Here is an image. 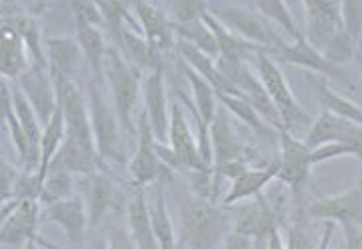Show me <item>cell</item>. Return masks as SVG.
<instances>
[{
	"instance_id": "1",
	"label": "cell",
	"mask_w": 362,
	"mask_h": 249,
	"mask_svg": "<svg viewBox=\"0 0 362 249\" xmlns=\"http://www.w3.org/2000/svg\"><path fill=\"white\" fill-rule=\"evenodd\" d=\"M180 239L177 248H216L222 245L226 236L232 231L234 216H230L224 208L216 206L212 200L188 198L180 208Z\"/></svg>"
},
{
	"instance_id": "2",
	"label": "cell",
	"mask_w": 362,
	"mask_h": 249,
	"mask_svg": "<svg viewBox=\"0 0 362 249\" xmlns=\"http://www.w3.org/2000/svg\"><path fill=\"white\" fill-rule=\"evenodd\" d=\"M103 73L111 91V101L119 123L129 135H133L137 130L133 125V111L137 107L139 93H141V70L125 60L117 48H109L103 63Z\"/></svg>"
},
{
	"instance_id": "3",
	"label": "cell",
	"mask_w": 362,
	"mask_h": 249,
	"mask_svg": "<svg viewBox=\"0 0 362 249\" xmlns=\"http://www.w3.org/2000/svg\"><path fill=\"white\" fill-rule=\"evenodd\" d=\"M255 68H257V75L259 80L265 85V90L269 93V97L274 101V105L279 111V117H281V123H284V129H287L289 133H293L301 127H311V117L305 113L299 103L295 101V95L291 87L287 85V80L284 78L281 70L277 68L272 58H269V51H257L254 56Z\"/></svg>"
},
{
	"instance_id": "4",
	"label": "cell",
	"mask_w": 362,
	"mask_h": 249,
	"mask_svg": "<svg viewBox=\"0 0 362 249\" xmlns=\"http://www.w3.org/2000/svg\"><path fill=\"white\" fill-rule=\"evenodd\" d=\"M98 81H91L89 87V115H91V127H93V139L98 149L99 159L105 162H123V147L119 137V117L115 107L103 97L99 91Z\"/></svg>"
},
{
	"instance_id": "5",
	"label": "cell",
	"mask_w": 362,
	"mask_h": 249,
	"mask_svg": "<svg viewBox=\"0 0 362 249\" xmlns=\"http://www.w3.org/2000/svg\"><path fill=\"white\" fill-rule=\"evenodd\" d=\"M58 91V105L64 113L66 121V130L68 137L79 140L81 145L95 149V139H93V127H91V115L89 107L79 93L74 78L66 75H52Z\"/></svg>"
},
{
	"instance_id": "6",
	"label": "cell",
	"mask_w": 362,
	"mask_h": 249,
	"mask_svg": "<svg viewBox=\"0 0 362 249\" xmlns=\"http://www.w3.org/2000/svg\"><path fill=\"white\" fill-rule=\"evenodd\" d=\"M214 14L238 36H242L244 40L252 42V44L262 46L267 51H277L285 44L279 38V34L274 30L272 20H267L259 12L245 11L240 6L226 4V6L216 8Z\"/></svg>"
},
{
	"instance_id": "7",
	"label": "cell",
	"mask_w": 362,
	"mask_h": 249,
	"mask_svg": "<svg viewBox=\"0 0 362 249\" xmlns=\"http://www.w3.org/2000/svg\"><path fill=\"white\" fill-rule=\"evenodd\" d=\"M137 133L139 145L133 159L129 160V176H131L133 186H147L165 178V174H168L170 169L158 157L157 147H155L157 137L145 111L139 115Z\"/></svg>"
},
{
	"instance_id": "8",
	"label": "cell",
	"mask_w": 362,
	"mask_h": 249,
	"mask_svg": "<svg viewBox=\"0 0 362 249\" xmlns=\"http://www.w3.org/2000/svg\"><path fill=\"white\" fill-rule=\"evenodd\" d=\"M40 209L38 200H18L16 206L2 216L0 248H32L34 243H44L38 238Z\"/></svg>"
},
{
	"instance_id": "9",
	"label": "cell",
	"mask_w": 362,
	"mask_h": 249,
	"mask_svg": "<svg viewBox=\"0 0 362 249\" xmlns=\"http://www.w3.org/2000/svg\"><path fill=\"white\" fill-rule=\"evenodd\" d=\"M307 11V40L323 54L344 30L341 0H303Z\"/></svg>"
},
{
	"instance_id": "10",
	"label": "cell",
	"mask_w": 362,
	"mask_h": 249,
	"mask_svg": "<svg viewBox=\"0 0 362 249\" xmlns=\"http://www.w3.org/2000/svg\"><path fill=\"white\" fill-rule=\"evenodd\" d=\"M305 145L313 150L317 147H321L325 142H331V140H343L349 142L351 147L356 150V159L361 160L362 169V127L356 125L353 121L344 119L341 115H337L333 111L325 109L317 119L311 123V127L307 129L305 135ZM362 174V170H361Z\"/></svg>"
},
{
	"instance_id": "11",
	"label": "cell",
	"mask_w": 362,
	"mask_h": 249,
	"mask_svg": "<svg viewBox=\"0 0 362 249\" xmlns=\"http://www.w3.org/2000/svg\"><path fill=\"white\" fill-rule=\"evenodd\" d=\"M40 224H56L62 228L64 236L71 245H79L89 231L88 208L83 198L76 194L71 198H64L42 206L40 209Z\"/></svg>"
},
{
	"instance_id": "12",
	"label": "cell",
	"mask_w": 362,
	"mask_h": 249,
	"mask_svg": "<svg viewBox=\"0 0 362 249\" xmlns=\"http://www.w3.org/2000/svg\"><path fill=\"white\" fill-rule=\"evenodd\" d=\"M279 140H281V157H279L277 180L284 182L293 192H301L309 180V170L313 166L311 149L305 145V140L297 139L287 129L279 130Z\"/></svg>"
},
{
	"instance_id": "13",
	"label": "cell",
	"mask_w": 362,
	"mask_h": 249,
	"mask_svg": "<svg viewBox=\"0 0 362 249\" xmlns=\"http://www.w3.org/2000/svg\"><path fill=\"white\" fill-rule=\"evenodd\" d=\"M16 81L38 113L42 125H46L58 109V91L48 68L32 61V66Z\"/></svg>"
},
{
	"instance_id": "14",
	"label": "cell",
	"mask_w": 362,
	"mask_h": 249,
	"mask_svg": "<svg viewBox=\"0 0 362 249\" xmlns=\"http://www.w3.org/2000/svg\"><path fill=\"white\" fill-rule=\"evenodd\" d=\"M113 42H115V48L121 51V56L127 61H131L135 68L139 70H155L157 66L163 63L160 60V51H157L151 42L145 38L143 30L135 28L133 24L129 22H119L113 26H107Z\"/></svg>"
},
{
	"instance_id": "15",
	"label": "cell",
	"mask_w": 362,
	"mask_h": 249,
	"mask_svg": "<svg viewBox=\"0 0 362 249\" xmlns=\"http://www.w3.org/2000/svg\"><path fill=\"white\" fill-rule=\"evenodd\" d=\"M127 4L137 16L145 38L151 42L155 50L165 54L177 46V32L167 12L157 8L151 0H127Z\"/></svg>"
},
{
	"instance_id": "16",
	"label": "cell",
	"mask_w": 362,
	"mask_h": 249,
	"mask_svg": "<svg viewBox=\"0 0 362 249\" xmlns=\"http://www.w3.org/2000/svg\"><path fill=\"white\" fill-rule=\"evenodd\" d=\"M143 99L148 123L155 130L157 140L168 142V125H170V111H168L167 80H165V66L160 63L155 70L147 73L143 80Z\"/></svg>"
},
{
	"instance_id": "17",
	"label": "cell",
	"mask_w": 362,
	"mask_h": 249,
	"mask_svg": "<svg viewBox=\"0 0 362 249\" xmlns=\"http://www.w3.org/2000/svg\"><path fill=\"white\" fill-rule=\"evenodd\" d=\"M307 216L317 219H331L341 226H353V224H362V186L346 190L343 194L329 196L313 202L307 208Z\"/></svg>"
},
{
	"instance_id": "18",
	"label": "cell",
	"mask_w": 362,
	"mask_h": 249,
	"mask_svg": "<svg viewBox=\"0 0 362 249\" xmlns=\"http://www.w3.org/2000/svg\"><path fill=\"white\" fill-rule=\"evenodd\" d=\"M78 192L79 196L86 202L89 218V231L99 228V224L107 216V212L113 206V182L107 174H103L101 170L83 174L78 178Z\"/></svg>"
},
{
	"instance_id": "19",
	"label": "cell",
	"mask_w": 362,
	"mask_h": 249,
	"mask_svg": "<svg viewBox=\"0 0 362 249\" xmlns=\"http://www.w3.org/2000/svg\"><path fill=\"white\" fill-rule=\"evenodd\" d=\"M279 56V60H284L285 63H291V66H299L305 70L315 71V73H321L325 78H331V80L344 81L346 75L341 66H337L331 60H327L321 51L315 48L311 42L307 40L305 36L297 38L291 44H284L279 50L275 51Z\"/></svg>"
},
{
	"instance_id": "20",
	"label": "cell",
	"mask_w": 362,
	"mask_h": 249,
	"mask_svg": "<svg viewBox=\"0 0 362 249\" xmlns=\"http://www.w3.org/2000/svg\"><path fill=\"white\" fill-rule=\"evenodd\" d=\"M168 145L177 152L180 162L185 164V174L190 170L206 169L200 160L198 152V140L190 130V125L186 121V115L178 103H173L170 109V125H168Z\"/></svg>"
},
{
	"instance_id": "21",
	"label": "cell",
	"mask_w": 362,
	"mask_h": 249,
	"mask_svg": "<svg viewBox=\"0 0 362 249\" xmlns=\"http://www.w3.org/2000/svg\"><path fill=\"white\" fill-rule=\"evenodd\" d=\"M49 170H66L76 176H83V174L103 170V160L99 159L98 149L86 147L79 140L66 137V140L62 142V147L49 162L48 172Z\"/></svg>"
},
{
	"instance_id": "22",
	"label": "cell",
	"mask_w": 362,
	"mask_h": 249,
	"mask_svg": "<svg viewBox=\"0 0 362 249\" xmlns=\"http://www.w3.org/2000/svg\"><path fill=\"white\" fill-rule=\"evenodd\" d=\"M210 142H212L214 164L245 159L244 145L240 142V137L230 121V111L226 109L224 105L222 109L216 111V117L210 123Z\"/></svg>"
},
{
	"instance_id": "23",
	"label": "cell",
	"mask_w": 362,
	"mask_h": 249,
	"mask_svg": "<svg viewBox=\"0 0 362 249\" xmlns=\"http://www.w3.org/2000/svg\"><path fill=\"white\" fill-rule=\"evenodd\" d=\"M145 186H135L127 202V218H129V233L133 238L135 248L153 249L158 248L153 221H151V209H148Z\"/></svg>"
},
{
	"instance_id": "24",
	"label": "cell",
	"mask_w": 362,
	"mask_h": 249,
	"mask_svg": "<svg viewBox=\"0 0 362 249\" xmlns=\"http://www.w3.org/2000/svg\"><path fill=\"white\" fill-rule=\"evenodd\" d=\"M277 170H279V159L272 160L269 164H265L262 169H250L244 174H240L238 178L232 180L230 190L226 192L222 198V206H234L238 202L247 198H254L257 194H262V190L277 178Z\"/></svg>"
},
{
	"instance_id": "25",
	"label": "cell",
	"mask_w": 362,
	"mask_h": 249,
	"mask_svg": "<svg viewBox=\"0 0 362 249\" xmlns=\"http://www.w3.org/2000/svg\"><path fill=\"white\" fill-rule=\"evenodd\" d=\"M32 66L26 44L18 32L10 24L2 22V36H0V71L2 78L16 81Z\"/></svg>"
},
{
	"instance_id": "26",
	"label": "cell",
	"mask_w": 362,
	"mask_h": 249,
	"mask_svg": "<svg viewBox=\"0 0 362 249\" xmlns=\"http://www.w3.org/2000/svg\"><path fill=\"white\" fill-rule=\"evenodd\" d=\"M202 20L210 26V30L214 32L216 42H218V48H220V56H218V58L252 61L257 51L265 50V48H262V46L244 40L242 36H238L235 32L230 30L224 22L220 20L212 11L206 12L204 16H202Z\"/></svg>"
},
{
	"instance_id": "27",
	"label": "cell",
	"mask_w": 362,
	"mask_h": 249,
	"mask_svg": "<svg viewBox=\"0 0 362 249\" xmlns=\"http://www.w3.org/2000/svg\"><path fill=\"white\" fill-rule=\"evenodd\" d=\"M2 22H4V24H10V26L22 36V40L26 44V50H28L32 61L38 63V66L48 68L46 44L42 42V36H40V28L38 24H36V20L30 18L28 14L16 11V8L10 11V6L4 4V8H2Z\"/></svg>"
},
{
	"instance_id": "28",
	"label": "cell",
	"mask_w": 362,
	"mask_h": 249,
	"mask_svg": "<svg viewBox=\"0 0 362 249\" xmlns=\"http://www.w3.org/2000/svg\"><path fill=\"white\" fill-rule=\"evenodd\" d=\"M44 44H46L49 73L76 78L79 68V54H81L78 40L66 38V36H56V38H46Z\"/></svg>"
},
{
	"instance_id": "29",
	"label": "cell",
	"mask_w": 362,
	"mask_h": 249,
	"mask_svg": "<svg viewBox=\"0 0 362 249\" xmlns=\"http://www.w3.org/2000/svg\"><path fill=\"white\" fill-rule=\"evenodd\" d=\"M76 40H78L79 48H81L83 58L88 60L93 81L103 83L105 81L103 63H105V56H107L109 48L101 30L98 26H76Z\"/></svg>"
},
{
	"instance_id": "30",
	"label": "cell",
	"mask_w": 362,
	"mask_h": 249,
	"mask_svg": "<svg viewBox=\"0 0 362 249\" xmlns=\"http://www.w3.org/2000/svg\"><path fill=\"white\" fill-rule=\"evenodd\" d=\"M180 70L192 87V103H194L196 111L202 115L206 123H212L216 111H218V93L212 87V83L202 78L194 68H190L185 60L180 61Z\"/></svg>"
},
{
	"instance_id": "31",
	"label": "cell",
	"mask_w": 362,
	"mask_h": 249,
	"mask_svg": "<svg viewBox=\"0 0 362 249\" xmlns=\"http://www.w3.org/2000/svg\"><path fill=\"white\" fill-rule=\"evenodd\" d=\"M148 209H151V221H153V231H155L158 248H177V233H175L173 221H170L167 198H165V190H163V182L160 180L157 182V196L148 204Z\"/></svg>"
},
{
	"instance_id": "32",
	"label": "cell",
	"mask_w": 362,
	"mask_h": 249,
	"mask_svg": "<svg viewBox=\"0 0 362 249\" xmlns=\"http://www.w3.org/2000/svg\"><path fill=\"white\" fill-rule=\"evenodd\" d=\"M218 101L224 105L226 109L230 111V115H234L235 119H240L250 129L255 130L262 137H269L274 127L257 113L254 105L250 101L242 97V95H230V93H218Z\"/></svg>"
},
{
	"instance_id": "33",
	"label": "cell",
	"mask_w": 362,
	"mask_h": 249,
	"mask_svg": "<svg viewBox=\"0 0 362 249\" xmlns=\"http://www.w3.org/2000/svg\"><path fill=\"white\" fill-rule=\"evenodd\" d=\"M2 121L4 125L8 127L10 130V139H12V145L18 152L22 164L28 160L30 154V142L28 137H26V130L20 123L18 115H16V109H14V101H12V91H10V83L6 78H2Z\"/></svg>"
},
{
	"instance_id": "34",
	"label": "cell",
	"mask_w": 362,
	"mask_h": 249,
	"mask_svg": "<svg viewBox=\"0 0 362 249\" xmlns=\"http://www.w3.org/2000/svg\"><path fill=\"white\" fill-rule=\"evenodd\" d=\"M68 137L66 130V121H64V113L62 109H56V113L52 115V119L44 125V133H42V160H40V176L46 178L49 169V162L54 159V154L58 152L62 147V142Z\"/></svg>"
},
{
	"instance_id": "35",
	"label": "cell",
	"mask_w": 362,
	"mask_h": 249,
	"mask_svg": "<svg viewBox=\"0 0 362 249\" xmlns=\"http://www.w3.org/2000/svg\"><path fill=\"white\" fill-rule=\"evenodd\" d=\"M78 192V178L76 174L66 172V170H49L42 184V192H40V204L48 206L58 200L71 198Z\"/></svg>"
},
{
	"instance_id": "36",
	"label": "cell",
	"mask_w": 362,
	"mask_h": 249,
	"mask_svg": "<svg viewBox=\"0 0 362 249\" xmlns=\"http://www.w3.org/2000/svg\"><path fill=\"white\" fill-rule=\"evenodd\" d=\"M173 26H175V32H177V38L190 42L198 50L206 51L212 58L220 56V48H218L214 32L210 30V26L202 18L194 22H186V24H173Z\"/></svg>"
},
{
	"instance_id": "37",
	"label": "cell",
	"mask_w": 362,
	"mask_h": 249,
	"mask_svg": "<svg viewBox=\"0 0 362 249\" xmlns=\"http://www.w3.org/2000/svg\"><path fill=\"white\" fill-rule=\"evenodd\" d=\"M254 4L259 14H264L267 20H272L274 24H277V26H279L287 36H291L293 40L303 36L301 32L297 30V24H295L293 16H291L289 8H287L285 0H254Z\"/></svg>"
},
{
	"instance_id": "38",
	"label": "cell",
	"mask_w": 362,
	"mask_h": 249,
	"mask_svg": "<svg viewBox=\"0 0 362 249\" xmlns=\"http://www.w3.org/2000/svg\"><path fill=\"white\" fill-rule=\"evenodd\" d=\"M319 99L323 103L325 109L333 111L337 115H341L344 119L353 121L356 125H361L362 127V107L361 105H356L354 101L346 99L343 95H339V93H334L333 90H329L325 83L319 85Z\"/></svg>"
},
{
	"instance_id": "39",
	"label": "cell",
	"mask_w": 362,
	"mask_h": 249,
	"mask_svg": "<svg viewBox=\"0 0 362 249\" xmlns=\"http://www.w3.org/2000/svg\"><path fill=\"white\" fill-rule=\"evenodd\" d=\"M208 8V0H168V18L173 24L200 20Z\"/></svg>"
},
{
	"instance_id": "40",
	"label": "cell",
	"mask_w": 362,
	"mask_h": 249,
	"mask_svg": "<svg viewBox=\"0 0 362 249\" xmlns=\"http://www.w3.org/2000/svg\"><path fill=\"white\" fill-rule=\"evenodd\" d=\"M76 26H105V16L99 0H68Z\"/></svg>"
},
{
	"instance_id": "41",
	"label": "cell",
	"mask_w": 362,
	"mask_h": 249,
	"mask_svg": "<svg viewBox=\"0 0 362 249\" xmlns=\"http://www.w3.org/2000/svg\"><path fill=\"white\" fill-rule=\"evenodd\" d=\"M339 157H356V150L351 147L349 142L343 140H331V142H325L321 147L311 150V164H319L325 160L339 159Z\"/></svg>"
},
{
	"instance_id": "42",
	"label": "cell",
	"mask_w": 362,
	"mask_h": 249,
	"mask_svg": "<svg viewBox=\"0 0 362 249\" xmlns=\"http://www.w3.org/2000/svg\"><path fill=\"white\" fill-rule=\"evenodd\" d=\"M341 12H343L344 30L356 42L362 28V0H341Z\"/></svg>"
},
{
	"instance_id": "43",
	"label": "cell",
	"mask_w": 362,
	"mask_h": 249,
	"mask_svg": "<svg viewBox=\"0 0 362 249\" xmlns=\"http://www.w3.org/2000/svg\"><path fill=\"white\" fill-rule=\"evenodd\" d=\"M20 174H22V172H18V170L14 169L8 160H2V172H0V202L12 198L14 186H16V182H18Z\"/></svg>"
},
{
	"instance_id": "44",
	"label": "cell",
	"mask_w": 362,
	"mask_h": 249,
	"mask_svg": "<svg viewBox=\"0 0 362 249\" xmlns=\"http://www.w3.org/2000/svg\"><path fill=\"white\" fill-rule=\"evenodd\" d=\"M105 2H115V0H105Z\"/></svg>"
},
{
	"instance_id": "45",
	"label": "cell",
	"mask_w": 362,
	"mask_h": 249,
	"mask_svg": "<svg viewBox=\"0 0 362 249\" xmlns=\"http://www.w3.org/2000/svg\"><path fill=\"white\" fill-rule=\"evenodd\" d=\"M361 186H362V174H361Z\"/></svg>"
}]
</instances>
